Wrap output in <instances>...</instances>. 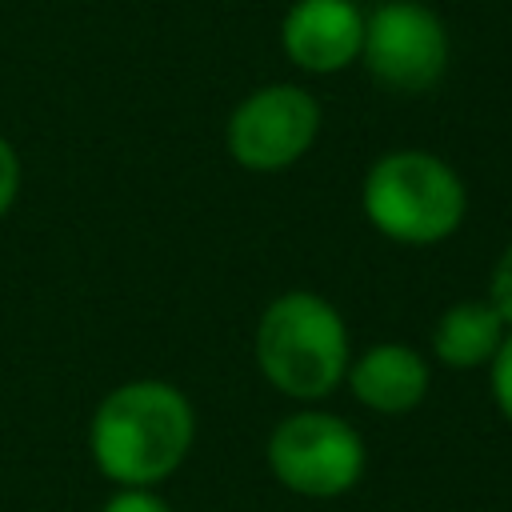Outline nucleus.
<instances>
[{"label": "nucleus", "instance_id": "f257e3e1", "mask_svg": "<svg viewBox=\"0 0 512 512\" xmlns=\"http://www.w3.org/2000/svg\"><path fill=\"white\" fill-rule=\"evenodd\" d=\"M196 444L192 400L156 376L124 380L100 396L88 420V452L116 488L164 484Z\"/></svg>", "mask_w": 512, "mask_h": 512}, {"label": "nucleus", "instance_id": "f03ea898", "mask_svg": "<svg viewBox=\"0 0 512 512\" xmlns=\"http://www.w3.org/2000/svg\"><path fill=\"white\" fill-rule=\"evenodd\" d=\"M252 352L260 376L280 396L312 404L344 384L352 340L340 308L328 296L312 288H288L264 304Z\"/></svg>", "mask_w": 512, "mask_h": 512}, {"label": "nucleus", "instance_id": "7ed1b4c3", "mask_svg": "<svg viewBox=\"0 0 512 512\" xmlns=\"http://www.w3.org/2000/svg\"><path fill=\"white\" fill-rule=\"evenodd\" d=\"M360 208L368 224L408 248L444 244L468 216L464 176L428 148L380 152L360 180Z\"/></svg>", "mask_w": 512, "mask_h": 512}, {"label": "nucleus", "instance_id": "20e7f679", "mask_svg": "<svg viewBox=\"0 0 512 512\" xmlns=\"http://www.w3.org/2000/svg\"><path fill=\"white\" fill-rule=\"evenodd\" d=\"M264 460L280 488L308 500H336L364 480L368 448L344 416L300 408L268 432Z\"/></svg>", "mask_w": 512, "mask_h": 512}, {"label": "nucleus", "instance_id": "39448f33", "mask_svg": "<svg viewBox=\"0 0 512 512\" xmlns=\"http://www.w3.org/2000/svg\"><path fill=\"white\" fill-rule=\"evenodd\" d=\"M452 64L444 16L424 0H380L364 12L360 68L396 96L432 92Z\"/></svg>", "mask_w": 512, "mask_h": 512}, {"label": "nucleus", "instance_id": "423d86ee", "mask_svg": "<svg viewBox=\"0 0 512 512\" xmlns=\"http://www.w3.org/2000/svg\"><path fill=\"white\" fill-rule=\"evenodd\" d=\"M320 124V100L304 84L272 80L232 104L224 120V152L244 172H288L312 152Z\"/></svg>", "mask_w": 512, "mask_h": 512}, {"label": "nucleus", "instance_id": "0eeeda50", "mask_svg": "<svg viewBox=\"0 0 512 512\" xmlns=\"http://www.w3.org/2000/svg\"><path fill=\"white\" fill-rule=\"evenodd\" d=\"M364 8L356 0H292L280 16V52L304 76H336L360 64Z\"/></svg>", "mask_w": 512, "mask_h": 512}, {"label": "nucleus", "instance_id": "6e6552de", "mask_svg": "<svg viewBox=\"0 0 512 512\" xmlns=\"http://www.w3.org/2000/svg\"><path fill=\"white\" fill-rule=\"evenodd\" d=\"M344 384L360 408L376 416H404L424 404L432 388V368H428V356L416 352L412 344L380 340L348 360Z\"/></svg>", "mask_w": 512, "mask_h": 512}, {"label": "nucleus", "instance_id": "1a4fd4ad", "mask_svg": "<svg viewBox=\"0 0 512 512\" xmlns=\"http://www.w3.org/2000/svg\"><path fill=\"white\" fill-rule=\"evenodd\" d=\"M504 332H508V324L500 320V312L488 300H456L440 312V320L432 328V356L456 372L484 368V364H492Z\"/></svg>", "mask_w": 512, "mask_h": 512}, {"label": "nucleus", "instance_id": "9d476101", "mask_svg": "<svg viewBox=\"0 0 512 512\" xmlns=\"http://www.w3.org/2000/svg\"><path fill=\"white\" fill-rule=\"evenodd\" d=\"M488 388H492V400L500 408V416L512 424V328L504 332L492 364H488Z\"/></svg>", "mask_w": 512, "mask_h": 512}, {"label": "nucleus", "instance_id": "9b49d317", "mask_svg": "<svg viewBox=\"0 0 512 512\" xmlns=\"http://www.w3.org/2000/svg\"><path fill=\"white\" fill-rule=\"evenodd\" d=\"M488 304L500 312V320L512 328V244L496 256L492 272H488Z\"/></svg>", "mask_w": 512, "mask_h": 512}, {"label": "nucleus", "instance_id": "f8f14e48", "mask_svg": "<svg viewBox=\"0 0 512 512\" xmlns=\"http://www.w3.org/2000/svg\"><path fill=\"white\" fill-rule=\"evenodd\" d=\"M20 184H24L20 152H16V144L0 132V216L12 212V204H16V196H20Z\"/></svg>", "mask_w": 512, "mask_h": 512}, {"label": "nucleus", "instance_id": "ddd939ff", "mask_svg": "<svg viewBox=\"0 0 512 512\" xmlns=\"http://www.w3.org/2000/svg\"><path fill=\"white\" fill-rule=\"evenodd\" d=\"M100 512H172V504L156 488H116Z\"/></svg>", "mask_w": 512, "mask_h": 512}]
</instances>
